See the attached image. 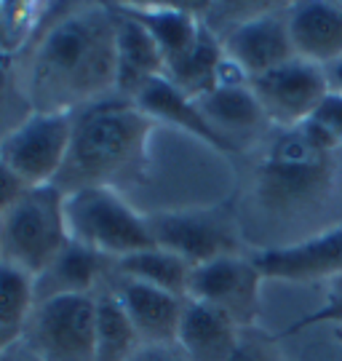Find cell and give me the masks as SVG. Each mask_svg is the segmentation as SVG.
<instances>
[{
    "label": "cell",
    "instance_id": "603a6c76",
    "mask_svg": "<svg viewBox=\"0 0 342 361\" xmlns=\"http://www.w3.org/2000/svg\"><path fill=\"white\" fill-rule=\"evenodd\" d=\"M142 348L137 329L128 322L126 310L110 286L97 292V340H94V361H131Z\"/></svg>",
    "mask_w": 342,
    "mask_h": 361
},
{
    "label": "cell",
    "instance_id": "83f0119b",
    "mask_svg": "<svg viewBox=\"0 0 342 361\" xmlns=\"http://www.w3.org/2000/svg\"><path fill=\"white\" fill-rule=\"evenodd\" d=\"M230 361H281V359L276 356V350L270 348L267 343H262L259 337H252L243 329L241 343H238L236 353L230 356Z\"/></svg>",
    "mask_w": 342,
    "mask_h": 361
},
{
    "label": "cell",
    "instance_id": "f1b7e54d",
    "mask_svg": "<svg viewBox=\"0 0 342 361\" xmlns=\"http://www.w3.org/2000/svg\"><path fill=\"white\" fill-rule=\"evenodd\" d=\"M27 188L22 185V180L11 171V166L0 158V217L11 209V204L25 193Z\"/></svg>",
    "mask_w": 342,
    "mask_h": 361
},
{
    "label": "cell",
    "instance_id": "4dcf8cb0",
    "mask_svg": "<svg viewBox=\"0 0 342 361\" xmlns=\"http://www.w3.org/2000/svg\"><path fill=\"white\" fill-rule=\"evenodd\" d=\"M0 361H40V359L27 348V343L22 337H16L6 348H0Z\"/></svg>",
    "mask_w": 342,
    "mask_h": 361
},
{
    "label": "cell",
    "instance_id": "1f68e13d",
    "mask_svg": "<svg viewBox=\"0 0 342 361\" xmlns=\"http://www.w3.org/2000/svg\"><path fill=\"white\" fill-rule=\"evenodd\" d=\"M324 78H326L329 94L342 97V56H337V59L329 62V65H324Z\"/></svg>",
    "mask_w": 342,
    "mask_h": 361
},
{
    "label": "cell",
    "instance_id": "52a82bcc",
    "mask_svg": "<svg viewBox=\"0 0 342 361\" xmlns=\"http://www.w3.org/2000/svg\"><path fill=\"white\" fill-rule=\"evenodd\" d=\"M155 246L182 257L190 268L238 255L236 219L228 209H177L145 214Z\"/></svg>",
    "mask_w": 342,
    "mask_h": 361
},
{
    "label": "cell",
    "instance_id": "e0dca14e",
    "mask_svg": "<svg viewBox=\"0 0 342 361\" xmlns=\"http://www.w3.org/2000/svg\"><path fill=\"white\" fill-rule=\"evenodd\" d=\"M134 102H137V107H140L142 113H147L152 121L171 123V126L185 129L188 134L198 137V140H203V142L216 147V150L233 153V145L225 142V140L209 126V121L203 118L198 102H195L193 97H188L185 91H179L166 75L150 80V83L137 94Z\"/></svg>",
    "mask_w": 342,
    "mask_h": 361
},
{
    "label": "cell",
    "instance_id": "277c9868",
    "mask_svg": "<svg viewBox=\"0 0 342 361\" xmlns=\"http://www.w3.org/2000/svg\"><path fill=\"white\" fill-rule=\"evenodd\" d=\"M64 193L56 185L27 188L0 217V259L38 279L70 246Z\"/></svg>",
    "mask_w": 342,
    "mask_h": 361
},
{
    "label": "cell",
    "instance_id": "9c48e42d",
    "mask_svg": "<svg viewBox=\"0 0 342 361\" xmlns=\"http://www.w3.org/2000/svg\"><path fill=\"white\" fill-rule=\"evenodd\" d=\"M249 89L262 107L265 121L279 129H294L307 123L329 94L324 67L305 62L300 56L265 75L252 78Z\"/></svg>",
    "mask_w": 342,
    "mask_h": 361
},
{
    "label": "cell",
    "instance_id": "5b68a950",
    "mask_svg": "<svg viewBox=\"0 0 342 361\" xmlns=\"http://www.w3.org/2000/svg\"><path fill=\"white\" fill-rule=\"evenodd\" d=\"M64 217L70 238L110 262L150 249L147 219L113 188H80L64 193Z\"/></svg>",
    "mask_w": 342,
    "mask_h": 361
},
{
    "label": "cell",
    "instance_id": "4fadbf2b",
    "mask_svg": "<svg viewBox=\"0 0 342 361\" xmlns=\"http://www.w3.org/2000/svg\"><path fill=\"white\" fill-rule=\"evenodd\" d=\"M110 289L126 310L128 322L137 329L142 345H177L179 324L188 305V297L171 295L134 279L115 276L110 265Z\"/></svg>",
    "mask_w": 342,
    "mask_h": 361
},
{
    "label": "cell",
    "instance_id": "8fae6325",
    "mask_svg": "<svg viewBox=\"0 0 342 361\" xmlns=\"http://www.w3.org/2000/svg\"><path fill=\"white\" fill-rule=\"evenodd\" d=\"M222 49L228 62L238 67L246 80L297 59L286 11H262L246 16L243 22L230 27V32L222 40Z\"/></svg>",
    "mask_w": 342,
    "mask_h": 361
},
{
    "label": "cell",
    "instance_id": "d6a6232c",
    "mask_svg": "<svg viewBox=\"0 0 342 361\" xmlns=\"http://www.w3.org/2000/svg\"><path fill=\"white\" fill-rule=\"evenodd\" d=\"M334 335H337V340H340V343H342V332H334Z\"/></svg>",
    "mask_w": 342,
    "mask_h": 361
},
{
    "label": "cell",
    "instance_id": "4316f807",
    "mask_svg": "<svg viewBox=\"0 0 342 361\" xmlns=\"http://www.w3.org/2000/svg\"><path fill=\"white\" fill-rule=\"evenodd\" d=\"M310 123L324 131L334 145H342V97L326 94V99L321 102L316 116L310 118Z\"/></svg>",
    "mask_w": 342,
    "mask_h": 361
},
{
    "label": "cell",
    "instance_id": "ffe728a7",
    "mask_svg": "<svg viewBox=\"0 0 342 361\" xmlns=\"http://www.w3.org/2000/svg\"><path fill=\"white\" fill-rule=\"evenodd\" d=\"M121 8H126L137 22L145 25V30L150 32L161 54H164L166 70L190 51L203 30V25L188 8H171V6H155V8L121 6Z\"/></svg>",
    "mask_w": 342,
    "mask_h": 361
},
{
    "label": "cell",
    "instance_id": "9a60e30c",
    "mask_svg": "<svg viewBox=\"0 0 342 361\" xmlns=\"http://www.w3.org/2000/svg\"><path fill=\"white\" fill-rule=\"evenodd\" d=\"M241 335L243 329L228 313L188 297L177 335V345L188 361H230Z\"/></svg>",
    "mask_w": 342,
    "mask_h": 361
},
{
    "label": "cell",
    "instance_id": "7402d4cb",
    "mask_svg": "<svg viewBox=\"0 0 342 361\" xmlns=\"http://www.w3.org/2000/svg\"><path fill=\"white\" fill-rule=\"evenodd\" d=\"M222 65H225L222 40L203 25L201 35L195 40V46H193L182 59H177L174 65L166 70V78H169L179 91H185L188 97L198 99L201 94L212 91L216 83H219Z\"/></svg>",
    "mask_w": 342,
    "mask_h": 361
},
{
    "label": "cell",
    "instance_id": "7a4b0ae2",
    "mask_svg": "<svg viewBox=\"0 0 342 361\" xmlns=\"http://www.w3.org/2000/svg\"><path fill=\"white\" fill-rule=\"evenodd\" d=\"M152 121L137 102L110 97L75 113L73 140L56 177L62 193L80 188H113L134 180L147 161Z\"/></svg>",
    "mask_w": 342,
    "mask_h": 361
},
{
    "label": "cell",
    "instance_id": "7c38bea8",
    "mask_svg": "<svg viewBox=\"0 0 342 361\" xmlns=\"http://www.w3.org/2000/svg\"><path fill=\"white\" fill-rule=\"evenodd\" d=\"M252 262L265 279L281 281H318L342 276V225L316 233L297 244L259 249Z\"/></svg>",
    "mask_w": 342,
    "mask_h": 361
},
{
    "label": "cell",
    "instance_id": "30bf717a",
    "mask_svg": "<svg viewBox=\"0 0 342 361\" xmlns=\"http://www.w3.org/2000/svg\"><path fill=\"white\" fill-rule=\"evenodd\" d=\"M262 281L265 276L257 271L252 257L228 255L193 268L188 297L228 313L241 329H252L259 319Z\"/></svg>",
    "mask_w": 342,
    "mask_h": 361
},
{
    "label": "cell",
    "instance_id": "2e32d148",
    "mask_svg": "<svg viewBox=\"0 0 342 361\" xmlns=\"http://www.w3.org/2000/svg\"><path fill=\"white\" fill-rule=\"evenodd\" d=\"M294 54L324 67L342 56V3H297L286 8Z\"/></svg>",
    "mask_w": 342,
    "mask_h": 361
},
{
    "label": "cell",
    "instance_id": "ac0fdd59",
    "mask_svg": "<svg viewBox=\"0 0 342 361\" xmlns=\"http://www.w3.org/2000/svg\"><path fill=\"white\" fill-rule=\"evenodd\" d=\"M113 262L70 241L59 257L35 279V300H51L64 295H97L104 284V273Z\"/></svg>",
    "mask_w": 342,
    "mask_h": 361
},
{
    "label": "cell",
    "instance_id": "44dd1931",
    "mask_svg": "<svg viewBox=\"0 0 342 361\" xmlns=\"http://www.w3.org/2000/svg\"><path fill=\"white\" fill-rule=\"evenodd\" d=\"M113 273L123 276V279L142 281V284H150L155 289H164V292H171V295L188 297L193 268L182 257L166 252L161 246H150V249H142V252L115 259Z\"/></svg>",
    "mask_w": 342,
    "mask_h": 361
},
{
    "label": "cell",
    "instance_id": "cb8c5ba5",
    "mask_svg": "<svg viewBox=\"0 0 342 361\" xmlns=\"http://www.w3.org/2000/svg\"><path fill=\"white\" fill-rule=\"evenodd\" d=\"M35 305V279L0 259V335L22 337Z\"/></svg>",
    "mask_w": 342,
    "mask_h": 361
},
{
    "label": "cell",
    "instance_id": "d4e9b609",
    "mask_svg": "<svg viewBox=\"0 0 342 361\" xmlns=\"http://www.w3.org/2000/svg\"><path fill=\"white\" fill-rule=\"evenodd\" d=\"M30 116H32V110H30L25 94H22V86H19L16 56L6 49H0V140L8 137Z\"/></svg>",
    "mask_w": 342,
    "mask_h": 361
},
{
    "label": "cell",
    "instance_id": "f546056e",
    "mask_svg": "<svg viewBox=\"0 0 342 361\" xmlns=\"http://www.w3.org/2000/svg\"><path fill=\"white\" fill-rule=\"evenodd\" d=\"M131 361H188L179 345H142Z\"/></svg>",
    "mask_w": 342,
    "mask_h": 361
},
{
    "label": "cell",
    "instance_id": "3957f363",
    "mask_svg": "<svg viewBox=\"0 0 342 361\" xmlns=\"http://www.w3.org/2000/svg\"><path fill=\"white\" fill-rule=\"evenodd\" d=\"M337 147L310 121L281 129L257 169L259 204L283 217L321 207L331 190Z\"/></svg>",
    "mask_w": 342,
    "mask_h": 361
},
{
    "label": "cell",
    "instance_id": "5bb4252c",
    "mask_svg": "<svg viewBox=\"0 0 342 361\" xmlns=\"http://www.w3.org/2000/svg\"><path fill=\"white\" fill-rule=\"evenodd\" d=\"M115 8V6H113ZM166 75L158 43L126 8H115V97L137 99L150 80Z\"/></svg>",
    "mask_w": 342,
    "mask_h": 361
},
{
    "label": "cell",
    "instance_id": "ba28073f",
    "mask_svg": "<svg viewBox=\"0 0 342 361\" xmlns=\"http://www.w3.org/2000/svg\"><path fill=\"white\" fill-rule=\"evenodd\" d=\"M75 113H32L0 140V158L25 188L54 185L73 140Z\"/></svg>",
    "mask_w": 342,
    "mask_h": 361
},
{
    "label": "cell",
    "instance_id": "d6986e66",
    "mask_svg": "<svg viewBox=\"0 0 342 361\" xmlns=\"http://www.w3.org/2000/svg\"><path fill=\"white\" fill-rule=\"evenodd\" d=\"M195 102L201 107L203 118L209 121V126H212L225 142L233 145V150H236V142H233L236 134L254 131L265 121L262 107L257 102L254 91L249 89V80L216 83L214 89L201 94Z\"/></svg>",
    "mask_w": 342,
    "mask_h": 361
},
{
    "label": "cell",
    "instance_id": "6da1fadb",
    "mask_svg": "<svg viewBox=\"0 0 342 361\" xmlns=\"http://www.w3.org/2000/svg\"><path fill=\"white\" fill-rule=\"evenodd\" d=\"M32 113H78L115 97V8L67 6L16 56Z\"/></svg>",
    "mask_w": 342,
    "mask_h": 361
},
{
    "label": "cell",
    "instance_id": "8992f818",
    "mask_svg": "<svg viewBox=\"0 0 342 361\" xmlns=\"http://www.w3.org/2000/svg\"><path fill=\"white\" fill-rule=\"evenodd\" d=\"M22 340L40 361H94L97 295H64L38 302Z\"/></svg>",
    "mask_w": 342,
    "mask_h": 361
},
{
    "label": "cell",
    "instance_id": "484cf974",
    "mask_svg": "<svg viewBox=\"0 0 342 361\" xmlns=\"http://www.w3.org/2000/svg\"><path fill=\"white\" fill-rule=\"evenodd\" d=\"M318 324H326V326H334V332H342V276L326 281V295H324V302L318 305V310L307 313L294 326H289L283 335H297V332H305V329L318 326Z\"/></svg>",
    "mask_w": 342,
    "mask_h": 361
}]
</instances>
